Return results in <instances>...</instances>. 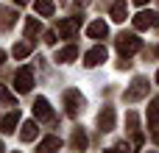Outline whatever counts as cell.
<instances>
[{"mask_svg":"<svg viewBox=\"0 0 159 153\" xmlns=\"http://www.w3.org/2000/svg\"><path fill=\"white\" fill-rule=\"evenodd\" d=\"M64 109H67L70 117H75V114L84 109V98H81L78 89H67V92H64Z\"/></svg>","mask_w":159,"mask_h":153,"instance_id":"cell-1","label":"cell"},{"mask_svg":"<svg viewBox=\"0 0 159 153\" xmlns=\"http://www.w3.org/2000/svg\"><path fill=\"white\" fill-rule=\"evenodd\" d=\"M117 50H120V56H131V53L140 50V39L134 33H120L117 36Z\"/></svg>","mask_w":159,"mask_h":153,"instance_id":"cell-2","label":"cell"},{"mask_svg":"<svg viewBox=\"0 0 159 153\" xmlns=\"http://www.w3.org/2000/svg\"><path fill=\"white\" fill-rule=\"evenodd\" d=\"M31 84H34V70H31V67H22V70L14 75V89H17V92H28Z\"/></svg>","mask_w":159,"mask_h":153,"instance_id":"cell-3","label":"cell"},{"mask_svg":"<svg viewBox=\"0 0 159 153\" xmlns=\"http://www.w3.org/2000/svg\"><path fill=\"white\" fill-rule=\"evenodd\" d=\"M78 25H81V17H67V20H61V22H59V36L73 39L75 31H78Z\"/></svg>","mask_w":159,"mask_h":153,"instance_id":"cell-4","label":"cell"},{"mask_svg":"<svg viewBox=\"0 0 159 153\" xmlns=\"http://www.w3.org/2000/svg\"><path fill=\"white\" fill-rule=\"evenodd\" d=\"M145 92H148V81H145V78H137V81L126 89V95H123V98H126V100H140Z\"/></svg>","mask_w":159,"mask_h":153,"instance_id":"cell-5","label":"cell"},{"mask_svg":"<svg viewBox=\"0 0 159 153\" xmlns=\"http://www.w3.org/2000/svg\"><path fill=\"white\" fill-rule=\"evenodd\" d=\"M157 25V14L154 11H140L137 17H134V28L137 31H148V28H154Z\"/></svg>","mask_w":159,"mask_h":153,"instance_id":"cell-6","label":"cell"},{"mask_svg":"<svg viewBox=\"0 0 159 153\" xmlns=\"http://www.w3.org/2000/svg\"><path fill=\"white\" fill-rule=\"evenodd\" d=\"M34 117H36V120H53V109H50V103H48L45 98H36V103H34Z\"/></svg>","mask_w":159,"mask_h":153,"instance_id":"cell-7","label":"cell"},{"mask_svg":"<svg viewBox=\"0 0 159 153\" xmlns=\"http://www.w3.org/2000/svg\"><path fill=\"white\" fill-rule=\"evenodd\" d=\"M101 61H106V47H92V50L84 56V64H87V67H98Z\"/></svg>","mask_w":159,"mask_h":153,"instance_id":"cell-8","label":"cell"},{"mask_svg":"<svg viewBox=\"0 0 159 153\" xmlns=\"http://www.w3.org/2000/svg\"><path fill=\"white\" fill-rule=\"evenodd\" d=\"M59 151H61V139H59V137H48V139H42L39 148H36V153H59Z\"/></svg>","mask_w":159,"mask_h":153,"instance_id":"cell-9","label":"cell"},{"mask_svg":"<svg viewBox=\"0 0 159 153\" xmlns=\"http://www.w3.org/2000/svg\"><path fill=\"white\" fill-rule=\"evenodd\" d=\"M87 33H89L92 39H103V36L109 33V25H106L103 20H95V22H89V28H87Z\"/></svg>","mask_w":159,"mask_h":153,"instance_id":"cell-10","label":"cell"},{"mask_svg":"<svg viewBox=\"0 0 159 153\" xmlns=\"http://www.w3.org/2000/svg\"><path fill=\"white\" fill-rule=\"evenodd\" d=\"M98 123H101V131H112V128H115V109H112V106H106V109L101 111Z\"/></svg>","mask_w":159,"mask_h":153,"instance_id":"cell-11","label":"cell"},{"mask_svg":"<svg viewBox=\"0 0 159 153\" xmlns=\"http://www.w3.org/2000/svg\"><path fill=\"white\" fill-rule=\"evenodd\" d=\"M17 20V11H11L8 6H0V31H8Z\"/></svg>","mask_w":159,"mask_h":153,"instance_id":"cell-12","label":"cell"},{"mask_svg":"<svg viewBox=\"0 0 159 153\" xmlns=\"http://www.w3.org/2000/svg\"><path fill=\"white\" fill-rule=\"evenodd\" d=\"M0 125H3V131H6V134H14V128L20 125V111H17V109H14V111H8V114L3 117V123H0Z\"/></svg>","mask_w":159,"mask_h":153,"instance_id":"cell-13","label":"cell"},{"mask_svg":"<svg viewBox=\"0 0 159 153\" xmlns=\"http://www.w3.org/2000/svg\"><path fill=\"white\" fill-rule=\"evenodd\" d=\"M73 59H78V47H75V45L61 47V50L56 53V61H64V64H67V61H73Z\"/></svg>","mask_w":159,"mask_h":153,"instance_id":"cell-14","label":"cell"},{"mask_svg":"<svg viewBox=\"0 0 159 153\" xmlns=\"http://www.w3.org/2000/svg\"><path fill=\"white\" fill-rule=\"evenodd\" d=\"M126 17H129L126 3H123V0H120V3H115V6H112V20H115V22H123Z\"/></svg>","mask_w":159,"mask_h":153,"instance_id":"cell-15","label":"cell"},{"mask_svg":"<svg viewBox=\"0 0 159 153\" xmlns=\"http://www.w3.org/2000/svg\"><path fill=\"white\" fill-rule=\"evenodd\" d=\"M53 11H56L53 0H36V14H42V17H53Z\"/></svg>","mask_w":159,"mask_h":153,"instance_id":"cell-16","label":"cell"},{"mask_svg":"<svg viewBox=\"0 0 159 153\" xmlns=\"http://www.w3.org/2000/svg\"><path fill=\"white\" fill-rule=\"evenodd\" d=\"M157 123H159V98H154L151 106H148V125L157 128Z\"/></svg>","mask_w":159,"mask_h":153,"instance_id":"cell-17","label":"cell"},{"mask_svg":"<svg viewBox=\"0 0 159 153\" xmlns=\"http://www.w3.org/2000/svg\"><path fill=\"white\" fill-rule=\"evenodd\" d=\"M34 137H36V123L31 120V123H25V125H22V131H20V139H22V142H31Z\"/></svg>","mask_w":159,"mask_h":153,"instance_id":"cell-18","label":"cell"},{"mask_svg":"<svg viewBox=\"0 0 159 153\" xmlns=\"http://www.w3.org/2000/svg\"><path fill=\"white\" fill-rule=\"evenodd\" d=\"M73 148L75 151H84L87 148V134L84 131H73Z\"/></svg>","mask_w":159,"mask_h":153,"instance_id":"cell-19","label":"cell"},{"mask_svg":"<svg viewBox=\"0 0 159 153\" xmlns=\"http://www.w3.org/2000/svg\"><path fill=\"white\" fill-rule=\"evenodd\" d=\"M39 31H42V25H39L36 20H28V22H25V36H28V39H34Z\"/></svg>","mask_w":159,"mask_h":153,"instance_id":"cell-20","label":"cell"},{"mask_svg":"<svg viewBox=\"0 0 159 153\" xmlns=\"http://www.w3.org/2000/svg\"><path fill=\"white\" fill-rule=\"evenodd\" d=\"M31 53V42H20V45H14V59H25Z\"/></svg>","mask_w":159,"mask_h":153,"instance_id":"cell-21","label":"cell"},{"mask_svg":"<svg viewBox=\"0 0 159 153\" xmlns=\"http://www.w3.org/2000/svg\"><path fill=\"white\" fill-rule=\"evenodd\" d=\"M0 100H3V103H8V106H14V98H11L6 89H0Z\"/></svg>","mask_w":159,"mask_h":153,"instance_id":"cell-22","label":"cell"},{"mask_svg":"<svg viewBox=\"0 0 159 153\" xmlns=\"http://www.w3.org/2000/svg\"><path fill=\"white\" fill-rule=\"evenodd\" d=\"M14 3H17V6H25V3H28V0H14Z\"/></svg>","mask_w":159,"mask_h":153,"instance_id":"cell-23","label":"cell"},{"mask_svg":"<svg viewBox=\"0 0 159 153\" xmlns=\"http://www.w3.org/2000/svg\"><path fill=\"white\" fill-rule=\"evenodd\" d=\"M134 3H137V6H145V3H148V0H134Z\"/></svg>","mask_w":159,"mask_h":153,"instance_id":"cell-24","label":"cell"},{"mask_svg":"<svg viewBox=\"0 0 159 153\" xmlns=\"http://www.w3.org/2000/svg\"><path fill=\"white\" fill-rule=\"evenodd\" d=\"M3 59H6V53H3V50H0V64H3Z\"/></svg>","mask_w":159,"mask_h":153,"instance_id":"cell-25","label":"cell"},{"mask_svg":"<svg viewBox=\"0 0 159 153\" xmlns=\"http://www.w3.org/2000/svg\"><path fill=\"white\" fill-rule=\"evenodd\" d=\"M0 153H3V142H0Z\"/></svg>","mask_w":159,"mask_h":153,"instance_id":"cell-26","label":"cell"},{"mask_svg":"<svg viewBox=\"0 0 159 153\" xmlns=\"http://www.w3.org/2000/svg\"><path fill=\"white\" fill-rule=\"evenodd\" d=\"M78 3H87V0H78Z\"/></svg>","mask_w":159,"mask_h":153,"instance_id":"cell-27","label":"cell"},{"mask_svg":"<svg viewBox=\"0 0 159 153\" xmlns=\"http://www.w3.org/2000/svg\"><path fill=\"white\" fill-rule=\"evenodd\" d=\"M148 153H157V151H148Z\"/></svg>","mask_w":159,"mask_h":153,"instance_id":"cell-28","label":"cell"},{"mask_svg":"<svg viewBox=\"0 0 159 153\" xmlns=\"http://www.w3.org/2000/svg\"><path fill=\"white\" fill-rule=\"evenodd\" d=\"M157 81H159V72H157Z\"/></svg>","mask_w":159,"mask_h":153,"instance_id":"cell-29","label":"cell"}]
</instances>
